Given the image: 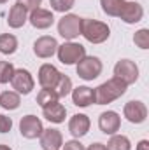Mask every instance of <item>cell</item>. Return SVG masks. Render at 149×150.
I'll list each match as a JSON object with an SVG mask.
<instances>
[{
    "label": "cell",
    "instance_id": "9",
    "mask_svg": "<svg viewBox=\"0 0 149 150\" xmlns=\"http://www.w3.org/2000/svg\"><path fill=\"white\" fill-rule=\"evenodd\" d=\"M123 115L132 124H142L148 119V107L139 100H132L123 107Z\"/></svg>",
    "mask_w": 149,
    "mask_h": 150
},
{
    "label": "cell",
    "instance_id": "17",
    "mask_svg": "<svg viewBox=\"0 0 149 150\" xmlns=\"http://www.w3.org/2000/svg\"><path fill=\"white\" fill-rule=\"evenodd\" d=\"M72 103L75 107H81V108H86L90 105L95 103V89L88 87V86H79L72 89Z\"/></svg>",
    "mask_w": 149,
    "mask_h": 150
},
{
    "label": "cell",
    "instance_id": "13",
    "mask_svg": "<svg viewBox=\"0 0 149 150\" xmlns=\"http://www.w3.org/2000/svg\"><path fill=\"white\" fill-rule=\"evenodd\" d=\"M98 127L104 134H116L121 127V117L119 113L114 112V110H107V112H102L98 117Z\"/></svg>",
    "mask_w": 149,
    "mask_h": 150
},
{
    "label": "cell",
    "instance_id": "11",
    "mask_svg": "<svg viewBox=\"0 0 149 150\" xmlns=\"http://www.w3.org/2000/svg\"><path fill=\"white\" fill-rule=\"evenodd\" d=\"M60 75H62V72H60L54 65L44 63V65L39 68V74H37L40 87H42V89H54L56 82L60 80Z\"/></svg>",
    "mask_w": 149,
    "mask_h": 150
},
{
    "label": "cell",
    "instance_id": "6",
    "mask_svg": "<svg viewBox=\"0 0 149 150\" xmlns=\"http://www.w3.org/2000/svg\"><path fill=\"white\" fill-rule=\"evenodd\" d=\"M11 86L18 94H30L35 87V80L27 68H16L11 79Z\"/></svg>",
    "mask_w": 149,
    "mask_h": 150
},
{
    "label": "cell",
    "instance_id": "26",
    "mask_svg": "<svg viewBox=\"0 0 149 150\" xmlns=\"http://www.w3.org/2000/svg\"><path fill=\"white\" fill-rule=\"evenodd\" d=\"M14 65L11 61H0V84H7L11 82L12 74H14Z\"/></svg>",
    "mask_w": 149,
    "mask_h": 150
},
{
    "label": "cell",
    "instance_id": "2",
    "mask_svg": "<svg viewBox=\"0 0 149 150\" xmlns=\"http://www.w3.org/2000/svg\"><path fill=\"white\" fill-rule=\"evenodd\" d=\"M81 35L90 44H104L111 37V28L104 21L91 19V18H82L81 19Z\"/></svg>",
    "mask_w": 149,
    "mask_h": 150
},
{
    "label": "cell",
    "instance_id": "12",
    "mask_svg": "<svg viewBox=\"0 0 149 150\" xmlns=\"http://www.w3.org/2000/svg\"><path fill=\"white\" fill-rule=\"evenodd\" d=\"M117 18L121 21H125L126 25H135L144 18V7L139 2H125Z\"/></svg>",
    "mask_w": 149,
    "mask_h": 150
},
{
    "label": "cell",
    "instance_id": "29",
    "mask_svg": "<svg viewBox=\"0 0 149 150\" xmlns=\"http://www.w3.org/2000/svg\"><path fill=\"white\" fill-rule=\"evenodd\" d=\"M11 129H12V119L0 113V133L4 134V133H9Z\"/></svg>",
    "mask_w": 149,
    "mask_h": 150
},
{
    "label": "cell",
    "instance_id": "19",
    "mask_svg": "<svg viewBox=\"0 0 149 150\" xmlns=\"http://www.w3.org/2000/svg\"><path fill=\"white\" fill-rule=\"evenodd\" d=\"M42 115L46 117V120L53 122V124H62L65 122V115H67V108L58 101L54 105H49L46 108H42Z\"/></svg>",
    "mask_w": 149,
    "mask_h": 150
},
{
    "label": "cell",
    "instance_id": "16",
    "mask_svg": "<svg viewBox=\"0 0 149 150\" xmlns=\"http://www.w3.org/2000/svg\"><path fill=\"white\" fill-rule=\"evenodd\" d=\"M39 140H40V147L44 150H60L62 145H63V136L54 127L44 129L42 134L39 136Z\"/></svg>",
    "mask_w": 149,
    "mask_h": 150
},
{
    "label": "cell",
    "instance_id": "27",
    "mask_svg": "<svg viewBox=\"0 0 149 150\" xmlns=\"http://www.w3.org/2000/svg\"><path fill=\"white\" fill-rule=\"evenodd\" d=\"M133 42H135L137 47H140V49H144V51L149 49V30L148 28L137 30L135 35H133Z\"/></svg>",
    "mask_w": 149,
    "mask_h": 150
},
{
    "label": "cell",
    "instance_id": "34",
    "mask_svg": "<svg viewBox=\"0 0 149 150\" xmlns=\"http://www.w3.org/2000/svg\"><path fill=\"white\" fill-rule=\"evenodd\" d=\"M0 150H12V149L7 147V145H4V143H0Z\"/></svg>",
    "mask_w": 149,
    "mask_h": 150
},
{
    "label": "cell",
    "instance_id": "4",
    "mask_svg": "<svg viewBox=\"0 0 149 150\" xmlns=\"http://www.w3.org/2000/svg\"><path fill=\"white\" fill-rule=\"evenodd\" d=\"M102 70H104V65H102L100 58H97V56H84L75 65V72L79 75V79H82V80H95L102 74Z\"/></svg>",
    "mask_w": 149,
    "mask_h": 150
},
{
    "label": "cell",
    "instance_id": "8",
    "mask_svg": "<svg viewBox=\"0 0 149 150\" xmlns=\"http://www.w3.org/2000/svg\"><path fill=\"white\" fill-rule=\"evenodd\" d=\"M42 131H44V126H42V120L37 115L28 113V115L21 117V120H19V133H21L23 138L35 140V138H39L42 134Z\"/></svg>",
    "mask_w": 149,
    "mask_h": 150
},
{
    "label": "cell",
    "instance_id": "33",
    "mask_svg": "<svg viewBox=\"0 0 149 150\" xmlns=\"http://www.w3.org/2000/svg\"><path fill=\"white\" fill-rule=\"evenodd\" d=\"M135 150H149V142L148 140H140V142L137 143V149Z\"/></svg>",
    "mask_w": 149,
    "mask_h": 150
},
{
    "label": "cell",
    "instance_id": "30",
    "mask_svg": "<svg viewBox=\"0 0 149 150\" xmlns=\"http://www.w3.org/2000/svg\"><path fill=\"white\" fill-rule=\"evenodd\" d=\"M60 150H84V145L79 142V140H69V142H65L63 145H62V149Z\"/></svg>",
    "mask_w": 149,
    "mask_h": 150
},
{
    "label": "cell",
    "instance_id": "25",
    "mask_svg": "<svg viewBox=\"0 0 149 150\" xmlns=\"http://www.w3.org/2000/svg\"><path fill=\"white\" fill-rule=\"evenodd\" d=\"M125 0H100V5H102V11L111 16V18H117L121 7H123Z\"/></svg>",
    "mask_w": 149,
    "mask_h": 150
},
{
    "label": "cell",
    "instance_id": "18",
    "mask_svg": "<svg viewBox=\"0 0 149 150\" xmlns=\"http://www.w3.org/2000/svg\"><path fill=\"white\" fill-rule=\"evenodd\" d=\"M28 21V11L21 5V4H14L9 11V16H7V25L9 28L12 30H18V28H23L25 23Z\"/></svg>",
    "mask_w": 149,
    "mask_h": 150
},
{
    "label": "cell",
    "instance_id": "35",
    "mask_svg": "<svg viewBox=\"0 0 149 150\" xmlns=\"http://www.w3.org/2000/svg\"><path fill=\"white\" fill-rule=\"evenodd\" d=\"M7 2H9V0H0V5H2V4H7Z\"/></svg>",
    "mask_w": 149,
    "mask_h": 150
},
{
    "label": "cell",
    "instance_id": "23",
    "mask_svg": "<svg viewBox=\"0 0 149 150\" xmlns=\"http://www.w3.org/2000/svg\"><path fill=\"white\" fill-rule=\"evenodd\" d=\"M60 101V98H58V94L53 91V89H40L37 94V105L40 108H46V107H49V105H54V103H58Z\"/></svg>",
    "mask_w": 149,
    "mask_h": 150
},
{
    "label": "cell",
    "instance_id": "24",
    "mask_svg": "<svg viewBox=\"0 0 149 150\" xmlns=\"http://www.w3.org/2000/svg\"><path fill=\"white\" fill-rule=\"evenodd\" d=\"M72 80H70V77H67V75H60V80L56 82V86H54V93L58 94V98H65V96H69L70 93H72Z\"/></svg>",
    "mask_w": 149,
    "mask_h": 150
},
{
    "label": "cell",
    "instance_id": "5",
    "mask_svg": "<svg viewBox=\"0 0 149 150\" xmlns=\"http://www.w3.org/2000/svg\"><path fill=\"white\" fill-rule=\"evenodd\" d=\"M81 19L77 14H63L58 21V33L65 40H75L81 35Z\"/></svg>",
    "mask_w": 149,
    "mask_h": 150
},
{
    "label": "cell",
    "instance_id": "32",
    "mask_svg": "<svg viewBox=\"0 0 149 150\" xmlns=\"http://www.w3.org/2000/svg\"><path fill=\"white\" fill-rule=\"evenodd\" d=\"M84 150H107V147H105L104 143H98V142H97V143H91L88 149H84Z\"/></svg>",
    "mask_w": 149,
    "mask_h": 150
},
{
    "label": "cell",
    "instance_id": "21",
    "mask_svg": "<svg viewBox=\"0 0 149 150\" xmlns=\"http://www.w3.org/2000/svg\"><path fill=\"white\" fill-rule=\"evenodd\" d=\"M18 51V38L12 33H2L0 35V52L5 56H11Z\"/></svg>",
    "mask_w": 149,
    "mask_h": 150
},
{
    "label": "cell",
    "instance_id": "15",
    "mask_svg": "<svg viewBox=\"0 0 149 150\" xmlns=\"http://www.w3.org/2000/svg\"><path fill=\"white\" fill-rule=\"evenodd\" d=\"M90 127H91V120L84 113H75L69 120V131H70V134L74 136L75 140L86 136L88 131H90Z\"/></svg>",
    "mask_w": 149,
    "mask_h": 150
},
{
    "label": "cell",
    "instance_id": "28",
    "mask_svg": "<svg viewBox=\"0 0 149 150\" xmlns=\"http://www.w3.org/2000/svg\"><path fill=\"white\" fill-rule=\"evenodd\" d=\"M49 5H51L53 11L67 14V12L75 5V0H49Z\"/></svg>",
    "mask_w": 149,
    "mask_h": 150
},
{
    "label": "cell",
    "instance_id": "10",
    "mask_svg": "<svg viewBox=\"0 0 149 150\" xmlns=\"http://www.w3.org/2000/svg\"><path fill=\"white\" fill-rule=\"evenodd\" d=\"M58 40L54 37H49V35H42L34 42V54L40 58V59H47V58H53L56 54V49H58Z\"/></svg>",
    "mask_w": 149,
    "mask_h": 150
},
{
    "label": "cell",
    "instance_id": "14",
    "mask_svg": "<svg viewBox=\"0 0 149 150\" xmlns=\"http://www.w3.org/2000/svg\"><path fill=\"white\" fill-rule=\"evenodd\" d=\"M28 21H30V25H32L34 28H37V30H47V28L53 26L54 16H53L51 11L42 9V7H37V9H34V11L28 12Z\"/></svg>",
    "mask_w": 149,
    "mask_h": 150
},
{
    "label": "cell",
    "instance_id": "3",
    "mask_svg": "<svg viewBox=\"0 0 149 150\" xmlns=\"http://www.w3.org/2000/svg\"><path fill=\"white\" fill-rule=\"evenodd\" d=\"M56 56L60 59V63L63 65H77L84 56H86V47L79 42H74V40H67L63 42L62 45H58L56 49Z\"/></svg>",
    "mask_w": 149,
    "mask_h": 150
},
{
    "label": "cell",
    "instance_id": "20",
    "mask_svg": "<svg viewBox=\"0 0 149 150\" xmlns=\"http://www.w3.org/2000/svg\"><path fill=\"white\" fill-rule=\"evenodd\" d=\"M21 105V94L16 91H4L0 93V107L4 110H16Z\"/></svg>",
    "mask_w": 149,
    "mask_h": 150
},
{
    "label": "cell",
    "instance_id": "1",
    "mask_svg": "<svg viewBox=\"0 0 149 150\" xmlns=\"http://www.w3.org/2000/svg\"><path fill=\"white\" fill-rule=\"evenodd\" d=\"M126 87L128 86L123 80H119L117 77H112L95 89V103L97 105H109L112 101L119 100L126 93Z\"/></svg>",
    "mask_w": 149,
    "mask_h": 150
},
{
    "label": "cell",
    "instance_id": "7",
    "mask_svg": "<svg viewBox=\"0 0 149 150\" xmlns=\"http://www.w3.org/2000/svg\"><path fill=\"white\" fill-rule=\"evenodd\" d=\"M114 77L123 80L126 86H132L139 80V67L132 59H119L114 65Z\"/></svg>",
    "mask_w": 149,
    "mask_h": 150
},
{
    "label": "cell",
    "instance_id": "31",
    "mask_svg": "<svg viewBox=\"0 0 149 150\" xmlns=\"http://www.w3.org/2000/svg\"><path fill=\"white\" fill-rule=\"evenodd\" d=\"M18 4H21V5H23V7L30 12V11H34V9L40 7L42 0H18Z\"/></svg>",
    "mask_w": 149,
    "mask_h": 150
},
{
    "label": "cell",
    "instance_id": "22",
    "mask_svg": "<svg viewBox=\"0 0 149 150\" xmlns=\"http://www.w3.org/2000/svg\"><path fill=\"white\" fill-rule=\"evenodd\" d=\"M107 150H132V142L125 134H112L111 140L107 142Z\"/></svg>",
    "mask_w": 149,
    "mask_h": 150
}]
</instances>
